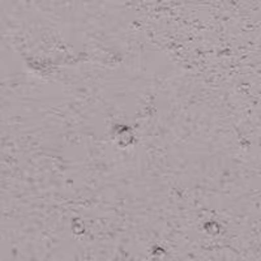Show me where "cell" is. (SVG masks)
Masks as SVG:
<instances>
[{
	"label": "cell",
	"mask_w": 261,
	"mask_h": 261,
	"mask_svg": "<svg viewBox=\"0 0 261 261\" xmlns=\"http://www.w3.org/2000/svg\"><path fill=\"white\" fill-rule=\"evenodd\" d=\"M111 137L115 145L120 149H127L136 143L134 128L124 123H118L111 128Z\"/></svg>",
	"instance_id": "cell-1"
}]
</instances>
